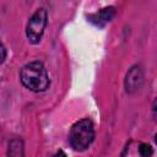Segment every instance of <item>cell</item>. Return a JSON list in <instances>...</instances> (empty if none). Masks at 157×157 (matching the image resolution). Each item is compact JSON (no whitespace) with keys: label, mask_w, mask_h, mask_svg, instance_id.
<instances>
[{"label":"cell","mask_w":157,"mask_h":157,"mask_svg":"<svg viewBox=\"0 0 157 157\" xmlns=\"http://www.w3.org/2000/svg\"><path fill=\"white\" fill-rule=\"evenodd\" d=\"M22 85L33 92H43L49 87L50 80L45 66L40 61H31L20 71Z\"/></svg>","instance_id":"6da1fadb"},{"label":"cell","mask_w":157,"mask_h":157,"mask_svg":"<svg viewBox=\"0 0 157 157\" xmlns=\"http://www.w3.org/2000/svg\"><path fill=\"white\" fill-rule=\"evenodd\" d=\"M94 140V128L90 119H81L76 121L69 134V141L75 151L87 150Z\"/></svg>","instance_id":"7a4b0ae2"},{"label":"cell","mask_w":157,"mask_h":157,"mask_svg":"<svg viewBox=\"0 0 157 157\" xmlns=\"http://www.w3.org/2000/svg\"><path fill=\"white\" fill-rule=\"evenodd\" d=\"M48 21V13L45 9H38L28 20L26 26V36L28 40L33 44L39 43L44 33Z\"/></svg>","instance_id":"3957f363"},{"label":"cell","mask_w":157,"mask_h":157,"mask_svg":"<svg viewBox=\"0 0 157 157\" xmlns=\"http://www.w3.org/2000/svg\"><path fill=\"white\" fill-rule=\"evenodd\" d=\"M144 82V69L141 65H134L129 69L125 76L124 86L125 91L128 93H134L136 92Z\"/></svg>","instance_id":"277c9868"},{"label":"cell","mask_w":157,"mask_h":157,"mask_svg":"<svg viewBox=\"0 0 157 157\" xmlns=\"http://www.w3.org/2000/svg\"><path fill=\"white\" fill-rule=\"evenodd\" d=\"M114 15H115L114 7L108 6V7L101 9L99 11L90 15L88 16V21L91 23H93L94 26H97V27H104L108 22L112 21V18L114 17Z\"/></svg>","instance_id":"5b68a950"},{"label":"cell","mask_w":157,"mask_h":157,"mask_svg":"<svg viewBox=\"0 0 157 157\" xmlns=\"http://www.w3.org/2000/svg\"><path fill=\"white\" fill-rule=\"evenodd\" d=\"M7 157H25V145L20 137H15L9 142Z\"/></svg>","instance_id":"8992f818"},{"label":"cell","mask_w":157,"mask_h":157,"mask_svg":"<svg viewBox=\"0 0 157 157\" xmlns=\"http://www.w3.org/2000/svg\"><path fill=\"white\" fill-rule=\"evenodd\" d=\"M139 153H140L141 157H152V155H153V148H152L151 145L142 142V144H140V146H139Z\"/></svg>","instance_id":"52a82bcc"},{"label":"cell","mask_w":157,"mask_h":157,"mask_svg":"<svg viewBox=\"0 0 157 157\" xmlns=\"http://www.w3.org/2000/svg\"><path fill=\"white\" fill-rule=\"evenodd\" d=\"M5 59H6V49H5L4 44L0 42V64H2Z\"/></svg>","instance_id":"ba28073f"},{"label":"cell","mask_w":157,"mask_h":157,"mask_svg":"<svg viewBox=\"0 0 157 157\" xmlns=\"http://www.w3.org/2000/svg\"><path fill=\"white\" fill-rule=\"evenodd\" d=\"M53 157H66V153H65L63 150H59V151H58Z\"/></svg>","instance_id":"9c48e42d"}]
</instances>
